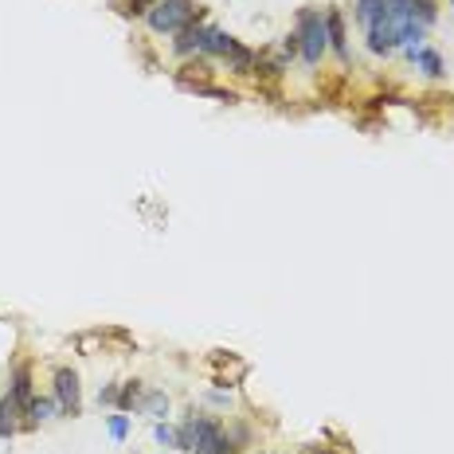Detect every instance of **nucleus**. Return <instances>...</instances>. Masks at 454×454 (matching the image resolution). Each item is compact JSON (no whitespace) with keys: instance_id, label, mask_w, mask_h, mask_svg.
<instances>
[{"instance_id":"f257e3e1","label":"nucleus","mask_w":454,"mask_h":454,"mask_svg":"<svg viewBox=\"0 0 454 454\" xmlns=\"http://www.w3.org/2000/svg\"><path fill=\"white\" fill-rule=\"evenodd\" d=\"M298 43H302V59L306 63H322L325 48H329V32H325V16L322 12H306L298 16Z\"/></svg>"},{"instance_id":"f03ea898","label":"nucleus","mask_w":454,"mask_h":454,"mask_svg":"<svg viewBox=\"0 0 454 454\" xmlns=\"http://www.w3.org/2000/svg\"><path fill=\"white\" fill-rule=\"evenodd\" d=\"M192 24V0H157L149 8V28L153 32H168L177 36L180 28Z\"/></svg>"},{"instance_id":"7ed1b4c3","label":"nucleus","mask_w":454,"mask_h":454,"mask_svg":"<svg viewBox=\"0 0 454 454\" xmlns=\"http://www.w3.org/2000/svg\"><path fill=\"white\" fill-rule=\"evenodd\" d=\"M55 404H59V411H67V415H79V376H75L71 368H59L55 372Z\"/></svg>"},{"instance_id":"20e7f679","label":"nucleus","mask_w":454,"mask_h":454,"mask_svg":"<svg viewBox=\"0 0 454 454\" xmlns=\"http://www.w3.org/2000/svg\"><path fill=\"white\" fill-rule=\"evenodd\" d=\"M224 59H227V67H231L235 75H255V67H259V59H255V51H247L243 43H235V48L227 51Z\"/></svg>"},{"instance_id":"39448f33","label":"nucleus","mask_w":454,"mask_h":454,"mask_svg":"<svg viewBox=\"0 0 454 454\" xmlns=\"http://www.w3.org/2000/svg\"><path fill=\"white\" fill-rule=\"evenodd\" d=\"M235 48V36H227L219 28H204V55H227Z\"/></svg>"},{"instance_id":"423d86ee","label":"nucleus","mask_w":454,"mask_h":454,"mask_svg":"<svg viewBox=\"0 0 454 454\" xmlns=\"http://www.w3.org/2000/svg\"><path fill=\"white\" fill-rule=\"evenodd\" d=\"M172 48H177V55H188V51H204V28L196 24V28H180L177 32V43H172Z\"/></svg>"},{"instance_id":"0eeeda50","label":"nucleus","mask_w":454,"mask_h":454,"mask_svg":"<svg viewBox=\"0 0 454 454\" xmlns=\"http://www.w3.org/2000/svg\"><path fill=\"white\" fill-rule=\"evenodd\" d=\"M357 20L364 28H376L384 20V0H357Z\"/></svg>"},{"instance_id":"6e6552de","label":"nucleus","mask_w":454,"mask_h":454,"mask_svg":"<svg viewBox=\"0 0 454 454\" xmlns=\"http://www.w3.org/2000/svg\"><path fill=\"white\" fill-rule=\"evenodd\" d=\"M411 59L423 67V75H431V79H439L442 75V59H439V51H431V48H419V51H411Z\"/></svg>"},{"instance_id":"1a4fd4ad","label":"nucleus","mask_w":454,"mask_h":454,"mask_svg":"<svg viewBox=\"0 0 454 454\" xmlns=\"http://www.w3.org/2000/svg\"><path fill=\"white\" fill-rule=\"evenodd\" d=\"M325 32L337 55H345V32H341V12H325Z\"/></svg>"},{"instance_id":"9d476101","label":"nucleus","mask_w":454,"mask_h":454,"mask_svg":"<svg viewBox=\"0 0 454 454\" xmlns=\"http://www.w3.org/2000/svg\"><path fill=\"white\" fill-rule=\"evenodd\" d=\"M16 415H20V404L12 395H4V404H0V435H12L16 431Z\"/></svg>"},{"instance_id":"9b49d317","label":"nucleus","mask_w":454,"mask_h":454,"mask_svg":"<svg viewBox=\"0 0 454 454\" xmlns=\"http://www.w3.org/2000/svg\"><path fill=\"white\" fill-rule=\"evenodd\" d=\"M55 407H59V404H51V399H32L24 411H28L32 419H51V411H55Z\"/></svg>"},{"instance_id":"f8f14e48","label":"nucleus","mask_w":454,"mask_h":454,"mask_svg":"<svg viewBox=\"0 0 454 454\" xmlns=\"http://www.w3.org/2000/svg\"><path fill=\"white\" fill-rule=\"evenodd\" d=\"M145 411H153V415H165V411H168V399H165L161 392H153L149 399H145Z\"/></svg>"},{"instance_id":"ddd939ff","label":"nucleus","mask_w":454,"mask_h":454,"mask_svg":"<svg viewBox=\"0 0 454 454\" xmlns=\"http://www.w3.org/2000/svg\"><path fill=\"white\" fill-rule=\"evenodd\" d=\"M137 395H141V384L130 380V384H126V392H121V407H133V404H137Z\"/></svg>"},{"instance_id":"4468645a","label":"nucleus","mask_w":454,"mask_h":454,"mask_svg":"<svg viewBox=\"0 0 454 454\" xmlns=\"http://www.w3.org/2000/svg\"><path fill=\"white\" fill-rule=\"evenodd\" d=\"M126 431H130V423H126V415H110V435H114V439H126Z\"/></svg>"},{"instance_id":"2eb2a0df","label":"nucleus","mask_w":454,"mask_h":454,"mask_svg":"<svg viewBox=\"0 0 454 454\" xmlns=\"http://www.w3.org/2000/svg\"><path fill=\"white\" fill-rule=\"evenodd\" d=\"M153 435H157V442H161V446H172V442H177V431H168L165 423H157Z\"/></svg>"},{"instance_id":"dca6fc26","label":"nucleus","mask_w":454,"mask_h":454,"mask_svg":"<svg viewBox=\"0 0 454 454\" xmlns=\"http://www.w3.org/2000/svg\"><path fill=\"white\" fill-rule=\"evenodd\" d=\"M451 4H454V0H451Z\"/></svg>"}]
</instances>
